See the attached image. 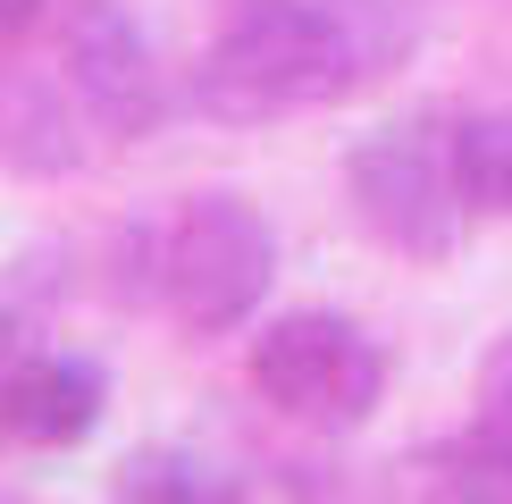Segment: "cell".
I'll list each match as a JSON object with an SVG mask.
<instances>
[{"label":"cell","mask_w":512,"mask_h":504,"mask_svg":"<svg viewBox=\"0 0 512 504\" xmlns=\"http://www.w3.org/2000/svg\"><path fill=\"white\" fill-rule=\"evenodd\" d=\"M403 51L387 0H227L194 59V110L219 126H269L353 101Z\"/></svg>","instance_id":"obj_1"},{"label":"cell","mask_w":512,"mask_h":504,"mask_svg":"<svg viewBox=\"0 0 512 504\" xmlns=\"http://www.w3.org/2000/svg\"><path fill=\"white\" fill-rule=\"evenodd\" d=\"M152 278H160L152 303L185 336H236L277 286V227L261 219V202L210 185L160 227Z\"/></svg>","instance_id":"obj_2"},{"label":"cell","mask_w":512,"mask_h":504,"mask_svg":"<svg viewBox=\"0 0 512 504\" xmlns=\"http://www.w3.org/2000/svg\"><path fill=\"white\" fill-rule=\"evenodd\" d=\"M345 202L361 236L395 261H454L462 227H471V194L454 168V126L445 118H395L361 135L345 152Z\"/></svg>","instance_id":"obj_3"},{"label":"cell","mask_w":512,"mask_h":504,"mask_svg":"<svg viewBox=\"0 0 512 504\" xmlns=\"http://www.w3.org/2000/svg\"><path fill=\"white\" fill-rule=\"evenodd\" d=\"M252 395L303 429H361L387 404V345L345 311H277L252 336Z\"/></svg>","instance_id":"obj_4"},{"label":"cell","mask_w":512,"mask_h":504,"mask_svg":"<svg viewBox=\"0 0 512 504\" xmlns=\"http://www.w3.org/2000/svg\"><path fill=\"white\" fill-rule=\"evenodd\" d=\"M51 68L101 152L110 143H152L168 126V68L126 0H68L51 26Z\"/></svg>","instance_id":"obj_5"},{"label":"cell","mask_w":512,"mask_h":504,"mask_svg":"<svg viewBox=\"0 0 512 504\" xmlns=\"http://www.w3.org/2000/svg\"><path fill=\"white\" fill-rule=\"evenodd\" d=\"M101 412H110V370L93 353L34 345L0 395V454H68L101 429Z\"/></svg>","instance_id":"obj_6"},{"label":"cell","mask_w":512,"mask_h":504,"mask_svg":"<svg viewBox=\"0 0 512 504\" xmlns=\"http://www.w3.org/2000/svg\"><path fill=\"white\" fill-rule=\"evenodd\" d=\"M93 152L101 143L51 59L42 68H0V168H17V177H76Z\"/></svg>","instance_id":"obj_7"},{"label":"cell","mask_w":512,"mask_h":504,"mask_svg":"<svg viewBox=\"0 0 512 504\" xmlns=\"http://www.w3.org/2000/svg\"><path fill=\"white\" fill-rule=\"evenodd\" d=\"M110 504H244V479L194 446H135L110 479Z\"/></svg>","instance_id":"obj_8"},{"label":"cell","mask_w":512,"mask_h":504,"mask_svg":"<svg viewBox=\"0 0 512 504\" xmlns=\"http://www.w3.org/2000/svg\"><path fill=\"white\" fill-rule=\"evenodd\" d=\"M420 496L429 504H512V454L496 446V437L462 429V437H445V446H429Z\"/></svg>","instance_id":"obj_9"},{"label":"cell","mask_w":512,"mask_h":504,"mask_svg":"<svg viewBox=\"0 0 512 504\" xmlns=\"http://www.w3.org/2000/svg\"><path fill=\"white\" fill-rule=\"evenodd\" d=\"M454 168H462V194H471V219H512V110L462 118Z\"/></svg>","instance_id":"obj_10"},{"label":"cell","mask_w":512,"mask_h":504,"mask_svg":"<svg viewBox=\"0 0 512 504\" xmlns=\"http://www.w3.org/2000/svg\"><path fill=\"white\" fill-rule=\"evenodd\" d=\"M471 429L479 437H496V446L512 454V328L487 345V362H479V387H471Z\"/></svg>","instance_id":"obj_11"},{"label":"cell","mask_w":512,"mask_h":504,"mask_svg":"<svg viewBox=\"0 0 512 504\" xmlns=\"http://www.w3.org/2000/svg\"><path fill=\"white\" fill-rule=\"evenodd\" d=\"M34 345H42V328H34V311H26V294H9V286H0V395H9V370L26 362Z\"/></svg>","instance_id":"obj_12"},{"label":"cell","mask_w":512,"mask_h":504,"mask_svg":"<svg viewBox=\"0 0 512 504\" xmlns=\"http://www.w3.org/2000/svg\"><path fill=\"white\" fill-rule=\"evenodd\" d=\"M42 17H51V0H0V59L17 51V42H26Z\"/></svg>","instance_id":"obj_13"}]
</instances>
